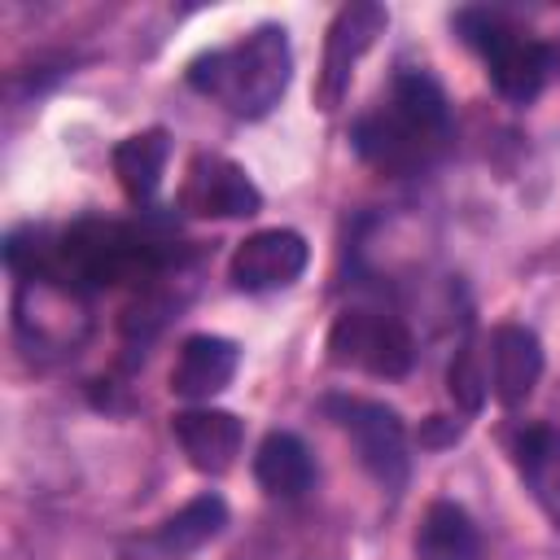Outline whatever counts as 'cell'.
<instances>
[{"instance_id": "1", "label": "cell", "mask_w": 560, "mask_h": 560, "mask_svg": "<svg viewBox=\"0 0 560 560\" xmlns=\"http://www.w3.org/2000/svg\"><path fill=\"white\" fill-rule=\"evenodd\" d=\"M354 149L368 166L385 175L424 171L451 140L446 92L424 70H402L389 83V96L354 122Z\"/></svg>"}, {"instance_id": "2", "label": "cell", "mask_w": 560, "mask_h": 560, "mask_svg": "<svg viewBox=\"0 0 560 560\" xmlns=\"http://www.w3.org/2000/svg\"><path fill=\"white\" fill-rule=\"evenodd\" d=\"M289 74H293V48L284 26H258L232 48L201 52L188 66V83L214 96L236 118H262L271 105H280Z\"/></svg>"}, {"instance_id": "3", "label": "cell", "mask_w": 560, "mask_h": 560, "mask_svg": "<svg viewBox=\"0 0 560 560\" xmlns=\"http://www.w3.org/2000/svg\"><path fill=\"white\" fill-rule=\"evenodd\" d=\"M455 26H459V35L486 57L490 79H494V88H499L508 101L525 105V101H534V96L542 92L547 70H551L547 44H538L529 31L512 26L503 13H490V9H464V13L455 18Z\"/></svg>"}, {"instance_id": "4", "label": "cell", "mask_w": 560, "mask_h": 560, "mask_svg": "<svg viewBox=\"0 0 560 560\" xmlns=\"http://www.w3.org/2000/svg\"><path fill=\"white\" fill-rule=\"evenodd\" d=\"M324 411L341 424V433L354 442L359 464L385 486H402L407 481V429L398 420L394 407L372 402V398H350V394H328Z\"/></svg>"}, {"instance_id": "5", "label": "cell", "mask_w": 560, "mask_h": 560, "mask_svg": "<svg viewBox=\"0 0 560 560\" xmlns=\"http://www.w3.org/2000/svg\"><path fill=\"white\" fill-rule=\"evenodd\" d=\"M328 359L337 368H363L372 376H407L416 359L411 332L381 311H346L328 328Z\"/></svg>"}, {"instance_id": "6", "label": "cell", "mask_w": 560, "mask_h": 560, "mask_svg": "<svg viewBox=\"0 0 560 560\" xmlns=\"http://www.w3.org/2000/svg\"><path fill=\"white\" fill-rule=\"evenodd\" d=\"M381 31H385V9L381 4H346L332 18L328 48H324V70H319V88H315V105L319 109H337L341 105L359 57L372 48V39Z\"/></svg>"}, {"instance_id": "7", "label": "cell", "mask_w": 560, "mask_h": 560, "mask_svg": "<svg viewBox=\"0 0 560 560\" xmlns=\"http://www.w3.org/2000/svg\"><path fill=\"white\" fill-rule=\"evenodd\" d=\"M306 241L289 228H262L254 236H245L228 262V276L236 289L245 293H267V289H284L306 271Z\"/></svg>"}, {"instance_id": "8", "label": "cell", "mask_w": 560, "mask_h": 560, "mask_svg": "<svg viewBox=\"0 0 560 560\" xmlns=\"http://www.w3.org/2000/svg\"><path fill=\"white\" fill-rule=\"evenodd\" d=\"M179 206L188 214H201V219H241V214H254L262 206V192L254 188V179L236 162H228L219 153H201L188 166Z\"/></svg>"}, {"instance_id": "9", "label": "cell", "mask_w": 560, "mask_h": 560, "mask_svg": "<svg viewBox=\"0 0 560 560\" xmlns=\"http://www.w3.org/2000/svg\"><path fill=\"white\" fill-rule=\"evenodd\" d=\"M18 328L31 346H74L83 332V311L70 284L52 280V276H22L18 289Z\"/></svg>"}, {"instance_id": "10", "label": "cell", "mask_w": 560, "mask_h": 560, "mask_svg": "<svg viewBox=\"0 0 560 560\" xmlns=\"http://www.w3.org/2000/svg\"><path fill=\"white\" fill-rule=\"evenodd\" d=\"M175 442L184 446L188 464L197 472H228L232 459L241 455V420L232 411H214V407H188L171 420Z\"/></svg>"}, {"instance_id": "11", "label": "cell", "mask_w": 560, "mask_h": 560, "mask_svg": "<svg viewBox=\"0 0 560 560\" xmlns=\"http://www.w3.org/2000/svg\"><path fill=\"white\" fill-rule=\"evenodd\" d=\"M542 376V346L525 324H499L490 332V385L503 407H521Z\"/></svg>"}, {"instance_id": "12", "label": "cell", "mask_w": 560, "mask_h": 560, "mask_svg": "<svg viewBox=\"0 0 560 560\" xmlns=\"http://www.w3.org/2000/svg\"><path fill=\"white\" fill-rule=\"evenodd\" d=\"M228 525V503L219 494H197L188 499L179 512H171L144 542L140 551L153 560H184L192 551H201L210 538H219V529Z\"/></svg>"}, {"instance_id": "13", "label": "cell", "mask_w": 560, "mask_h": 560, "mask_svg": "<svg viewBox=\"0 0 560 560\" xmlns=\"http://www.w3.org/2000/svg\"><path fill=\"white\" fill-rule=\"evenodd\" d=\"M236 346L228 337H210L197 332L179 346V359L171 368V389L179 398H210L219 389H228V381L236 376Z\"/></svg>"}, {"instance_id": "14", "label": "cell", "mask_w": 560, "mask_h": 560, "mask_svg": "<svg viewBox=\"0 0 560 560\" xmlns=\"http://www.w3.org/2000/svg\"><path fill=\"white\" fill-rule=\"evenodd\" d=\"M512 459L525 477V486L534 490L538 508L556 521L560 529V433H551L547 424H525L512 438Z\"/></svg>"}, {"instance_id": "15", "label": "cell", "mask_w": 560, "mask_h": 560, "mask_svg": "<svg viewBox=\"0 0 560 560\" xmlns=\"http://www.w3.org/2000/svg\"><path fill=\"white\" fill-rule=\"evenodd\" d=\"M254 477L271 499H302L315 481V464H311V451L302 446V438L276 429L258 442Z\"/></svg>"}, {"instance_id": "16", "label": "cell", "mask_w": 560, "mask_h": 560, "mask_svg": "<svg viewBox=\"0 0 560 560\" xmlns=\"http://www.w3.org/2000/svg\"><path fill=\"white\" fill-rule=\"evenodd\" d=\"M416 560H481L477 525L459 503H429L416 529Z\"/></svg>"}, {"instance_id": "17", "label": "cell", "mask_w": 560, "mask_h": 560, "mask_svg": "<svg viewBox=\"0 0 560 560\" xmlns=\"http://www.w3.org/2000/svg\"><path fill=\"white\" fill-rule=\"evenodd\" d=\"M166 153H171V144H166L162 127L136 131L114 149V175H118V184L131 201H149L158 192L162 171H166Z\"/></svg>"}, {"instance_id": "18", "label": "cell", "mask_w": 560, "mask_h": 560, "mask_svg": "<svg viewBox=\"0 0 560 560\" xmlns=\"http://www.w3.org/2000/svg\"><path fill=\"white\" fill-rule=\"evenodd\" d=\"M446 385H451V394L468 407V411H477L481 407V398H486V376H481V368H477V354H472V346H464V350H455V363H451V372H446Z\"/></svg>"}, {"instance_id": "19", "label": "cell", "mask_w": 560, "mask_h": 560, "mask_svg": "<svg viewBox=\"0 0 560 560\" xmlns=\"http://www.w3.org/2000/svg\"><path fill=\"white\" fill-rule=\"evenodd\" d=\"M556 66H560V44H556Z\"/></svg>"}]
</instances>
